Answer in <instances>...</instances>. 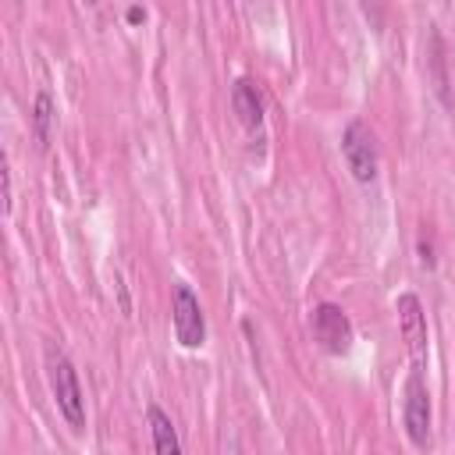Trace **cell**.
I'll use <instances>...</instances> for the list:
<instances>
[{
  "label": "cell",
  "instance_id": "obj_11",
  "mask_svg": "<svg viewBox=\"0 0 455 455\" xmlns=\"http://www.w3.org/2000/svg\"><path fill=\"white\" fill-rule=\"evenodd\" d=\"M419 263H423V267H434V263H437V259H434V249H430L427 238H419Z\"/></svg>",
  "mask_w": 455,
  "mask_h": 455
},
{
  "label": "cell",
  "instance_id": "obj_4",
  "mask_svg": "<svg viewBox=\"0 0 455 455\" xmlns=\"http://www.w3.org/2000/svg\"><path fill=\"white\" fill-rule=\"evenodd\" d=\"M402 423L416 448L430 444V391L423 380V370H409L405 391H402Z\"/></svg>",
  "mask_w": 455,
  "mask_h": 455
},
{
  "label": "cell",
  "instance_id": "obj_1",
  "mask_svg": "<svg viewBox=\"0 0 455 455\" xmlns=\"http://www.w3.org/2000/svg\"><path fill=\"white\" fill-rule=\"evenodd\" d=\"M43 366H46V380H50V391H53V402H57L64 423L75 434H82L85 430V398H82V384H78L71 359L64 355V348H57L50 341L43 348Z\"/></svg>",
  "mask_w": 455,
  "mask_h": 455
},
{
  "label": "cell",
  "instance_id": "obj_12",
  "mask_svg": "<svg viewBox=\"0 0 455 455\" xmlns=\"http://www.w3.org/2000/svg\"><path fill=\"white\" fill-rule=\"evenodd\" d=\"M124 18H128L132 25H139V21H146V7H139V4H132V7L124 11Z\"/></svg>",
  "mask_w": 455,
  "mask_h": 455
},
{
  "label": "cell",
  "instance_id": "obj_6",
  "mask_svg": "<svg viewBox=\"0 0 455 455\" xmlns=\"http://www.w3.org/2000/svg\"><path fill=\"white\" fill-rule=\"evenodd\" d=\"M395 313H398V331L405 341V352L412 359V370L427 366V313L416 291H402L395 299Z\"/></svg>",
  "mask_w": 455,
  "mask_h": 455
},
{
  "label": "cell",
  "instance_id": "obj_3",
  "mask_svg": "<svg viewBox=\"0 0 455 455\" xmlns=\"http://www.w3.org/2000/svg\"><path fill=\"white\" fill-rule=\"evenodd\" d=\"M171 323H174V338L181 341V348H199L206 341V316H203L199 295L185 281L171 284Z\"/></svg>",
  "mask_w": 455,
  "mask_h": 455
},
{
  "label": "cell",
  "instance_id": "obj_2",
  "mask_svg": "<svg viewBox=\"0 0 455 455\" xmlns=\"http://www.w3.org/2000/svg\"><path fill=\"white\" fill-rule=\"evenodd\" d=\"M341 156L352 171V178L359 185H370L377 178V164H380V149H377V135L366 121H348L341 132Z\"/></svg>",
  "mask_w": 455,
  "mask_h": 455
},
{
  "label": "cell",
  "instance_id": "obj_9",
  "mask_svg": "<svg viewBox=\"0 0 455 455\" xmlns=\"http://www.w3.org/2000/svg\"><path fill=\"white\" fill-rule=\"evenodd\" d=\"M53 96L46 92V89H39L36 92V100H32V135H36V142L39 146H46L50 142V135H53Z\"/></svg>",
  "mask_w": 455,
  "mask_h": 455
},
{
  "label": "cell",
  "instance_id": "obj_8",
  "mask_svg": "<svg viewBox=\"0 0 455 455\" xmlns=\"http://www.w3.org/2000/svg\"><path fill=\"white\" fill-rule=\"evenodd\" d=\"M146 423H149V437H153V451H156V455H181L178 430H174L171 416H167L160 405H149V409H146Z\"/></svg>",
  "mask_w": 455,
  "mask_h": 455
},
{
  "label": "cell",
  "instance_id": "obj_10",
  "mask_svg": "<svg viewBox=\"0 0 455 455\" xmlns=\"http://www.w3.org/2000/svg\"><path fill=\"white\" fill-rule=\"evenodd\" d=\"M0 181H4V213H11V167H0Z\"/></svg>",
  "mask_w": 455,
  "mask_h": 455
},
{
  "label": "cell",
  "instance_id": "obj_7",
  "mask_svg": "<svg viewBox=\"0 0 455 455\" xmlns=\"http://www.w3.org/2000/svg\"><path fill=\"white\" fill-rule=\"evenodd\" d=\"M231 110L238 114V121L249 132H256L263 124V100H259V89L249 78H235V85H231Z\"/></svg>",
  "mask_w": 455,
  "mask_h": 455
},
{
  "label": "cell",
  "instance_id": "obj_5",
  "mask_svg": "<svg viewBox=\"0 0 455 455\" xmlns=\"http://www.w3.org/2000/svg\"><path fill=\"white\" fill-rule=\"evenodd\" d=\"M309 327H313V338H316V345L323 352L348 355V348H352V320L338 302H316L313 316H309Z\"/></svg>",
  "mask_w": 455,
  "mask_h": 455
}]
</instances>
